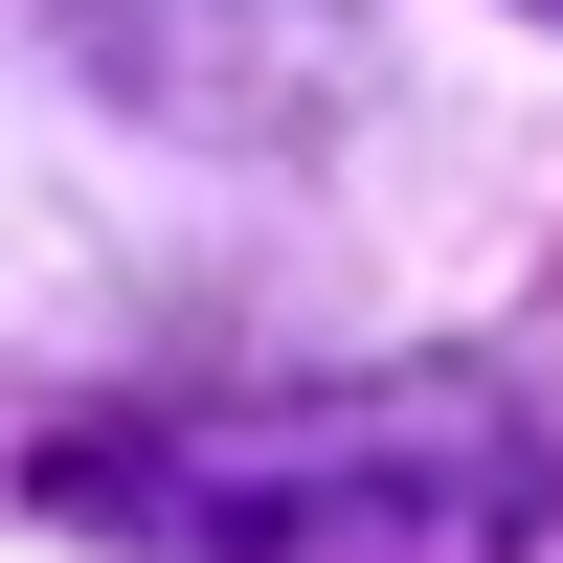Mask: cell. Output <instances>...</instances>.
Here are the masks:
<instances>
[{
  "instance_id": "7a4b0ae2",
  "label": "cell",
  "mask_w": 563,
  "mask_h": 563,
  "mask_svg": "<svg viewBox=\"0 0 563 563\" xmlns=\"http://www.w3.org/2000/svg\"><path fill=\"white\" fill-rule=\"evenodd\" d=\"M541 23H563V0H541Z\"/></svg>"
},
{
  "instance_id": "6da1fadb",
  "label": "cell",
  "mask_w": 563,
  "mask_h": 563,
  "mask_svg": "<svg viewBox=\"0 0 563 563\" xmlns=\"http://www.w3.org/2000/svg\"><path fill=\"white\" fill-rule=\"evenodd\" d=\"M90 519L158 563H563V451L496 384H361V406H225L158 451H68Z\"/></svg>"
}]
</instances>
